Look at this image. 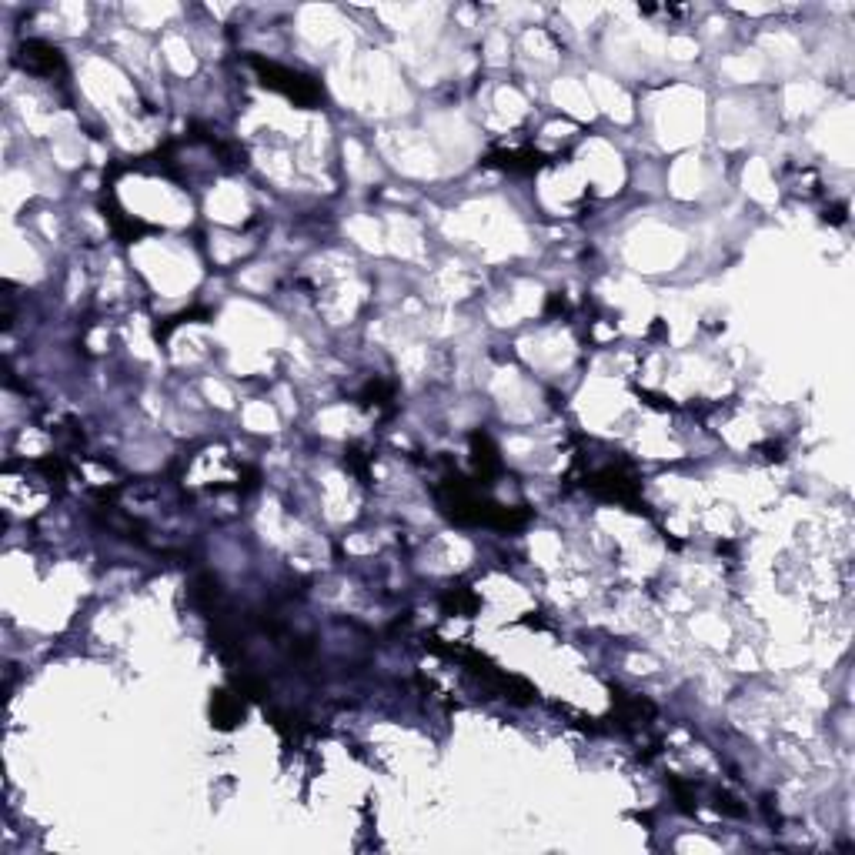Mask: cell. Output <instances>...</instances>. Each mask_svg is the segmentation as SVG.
Returning a JSON list of instances; mask_svg holds the SVG:
<instances>
[{"instance_id":"obj_1","label":"cell","mask_w":855,"mask_h":855,"mask_svg":"<svg viewBox=\"0 0 855 855\" xmlns=\"http://www.w3.org/2000/svg\"><path fill=\"white\" fill-rule=\"evenodd\" d=\"M254 67H258L264 87H274V91H281L284 97H291V101H298V104L318 101V84L308 81V77L284 71V67H278V64H264V61H258V57H254Z\"/></svg>"},{"instance_id":"obj_2","label":"cell","mask_w":855,"mask_h":855,"mask_svg":"<svg viewBox=\"0 0 855 855\" xmlns=\"http://www.w3.org/2000/svg\"><path fill=\"white\" fill-rule=\"evenodd\" d=\"M21 64L34 74H54L57 67H61V54L41 41H31L21 47Z\"/></svg>"}]
</instances>
